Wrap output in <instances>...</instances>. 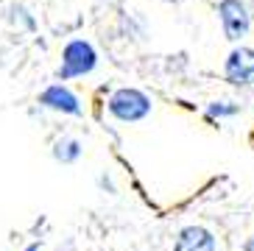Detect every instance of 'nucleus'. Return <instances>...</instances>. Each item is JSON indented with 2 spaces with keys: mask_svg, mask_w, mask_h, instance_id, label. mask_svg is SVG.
<instances>
[{
  "mask_svg": "<svg viewBox=\"0 0 254 251\" xmlns=\"http://www.w3.org/2000/svg\"><path fill=\"white\" fill-rule=\"evenodd\" d=\"M98 67V51L90 39H70L62 48V64L56 70L59 81H73V78H84Z\"/></svg>",
  "mask_w": 254,
  "mask_h": 251,
  "instance_id": "3",
  "label": "nucleus"
},
{
  "mask_svg": "<svg viewBox=\"0 0 254 251\" xmlns=\"http://www.w3.org/2000/svg\"><path fill=\"white\" fill-rule=\"evenodd\" d=\"M224 81L232 89H254V48L235 45L224 59Z\"/></svg>",
  "mask_w": 254,
  "mask_h": 251,
  "instance_id": "4",
  "label": "nucleus"
},
{
  "mask_svg": "<svg viewBox=\"0 0 254 251\" xmlns=\"http://www.w3.org/2000/svg\"><path fill=\"white\" fill-rule=\"evenodd\" d=\"M243 251H254V235H252V237H249L246 243H243Z\"/></svg>",
  "mask_w": 254,
  "mask_h": 251,
  "instance_id": "10",
  "label": "nucleus"
},
{
  "mask_svg": "<svg viewBox=\"0 0 254 251\" xmlns=\"http://www.w3.org/2000/svg\"><path fill=\"white\" fill-rule=\"evenodd\" d=\"M39 106H45L51 112L67 115V118H84V101L75 95L67 84H51L39 92Z\"/></svg>",
  "mask_w": 254,
  "mask_h": 251,
  "instance_id": "5",
  "label": "nucleus"
},
{
  "mask_svg": "<svg viewBox=\"0 0 254 251\" xmlns=\"http://www.w3.org/2000/svg\"><path fill=\"white\" fill-rule=\"evenodd\" d=\"M104 109L115 123L137 126V123H142V120L151 118V112H154V98H151L145 89L118 87V89H112V92L106 95Z\"/></svg>",
  "mask_w": 254,
  "mask_h": 251,
  "instance_id": "1",
  "label": "nucleus"
},
{
  "mask_svg": "<svg viewBox=\"0 0 254 251\" xmlns=\"http://www.w3.org/2000/svg\"><path fill=\"white\" fill-rule=\"evenodd\" d=\"M51 154H53V159L62 162V165H75L84 154V145H81V140H75V137H59V140L53 142Z\"/></svg>",
  "mask_w": 254,
  "mask_h": 251,
  "instance_id": "7",
  "label": "nucleus"
},
{
  "mask_svg": "<svg viewBox=\"0 0 254 251\" xmlns=\"http://www.w3.org/2000/svg\"><path fill=\"white\" fill-rule=\"evenodd\" d=\"M215 17H218L224 39H229L232 45H243V39L254 28V14L246 0H218Z\"/></svg>",
  "mask_w": 254,
  "mask_h": 251,
  "instance_id": "2",
  "label": "nucleus"
},
{
  "mask_svg": "<svg viewBox=\"0 0 254 251\" xmlns=\"http://www.w3.org/2000/svg\"><path fill=\"white\" fill-rule=\"evenodd\" d=\"M23 251H39V246H37V243H31V246H25Z\"/></svg>",
  "mask_w": 254,
  "mask_h": 251,
  "instance_id": "11",
  "label": "nucleus"
},
{
  "mask_svg": "<svg viewBox=\"0 0 254 251\" xmlns=\"http://www.w3.org/2000/svg\"><path fill=\"white\" fill-rule=\"evenodd\" d=\"M162 3H173L176 6V3H185V0H162Z\"/></svg>",
  "mask_w": 254,
  "mask_h": 251,
  "instance_id": "12",
  "label": "nucleus"
},
{
  "mask_svg": "<svg viewBox=\"0 0 254 251\" xmlns=\"http://www.w3.org/2000/svg\"><path fill=\"white\" fill-rule=\"evenodd\" d=\"M173 251H218V237L204 223H187L173 237Z\"/></svg>",
  "mask_w": 254,
  "mask_h": 251,
  "instance_id": "6",
  "label": "nucleus"
},
{
  "mask_svg": "<svg viewBox=\"0 0 254 251\" xmlns=\"http://www.w3.org/2000/svg\"><path fill=\"white\" fill-rule=\"evenodd\" d=\"M98 185L104 187V190H109V192H115V185H112V179L106 176V173H104V176H101V179H98Z\"/></svg>",
  "mask_w": 254,
  "mask_h": 251,
  "instance_id": "9",
  "label": "nucleus"
},
{
  "mask_svg": "<svg viewBox=\"0 0 254 251\" xmlns=\"http://www.w3.org/2000/svg\"><path fill=\"white\" fill-rule=\"evenodd\" d=\"M240 115V104H235V101H226V98H218V101H209L207 106H204V118L207 120H229V118H238Z\"/></svg>",
  "mask_w": 254,
  "mask_h": 251,
  "instance_id": "8",
  "label": "nucleus"
}]
</instances>
